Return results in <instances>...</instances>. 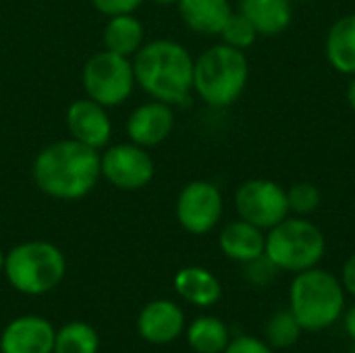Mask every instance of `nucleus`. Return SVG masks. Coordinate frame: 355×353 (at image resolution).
I'll use <instances>...</instances> for the list:
<instances>
[{
	"instance_id": "obj_1",
	"label": "nucleus",
	"mask_w": 355,
	"mask_h": 353,
	"mask_svg": "<svg viewBox=\"0 0 355 353\" xmlns=\"http://www.w3.org/2000/svg\"><path fill=\"white\" fill-rule=\"evenodd\" d=\"M33 181L50 198L79 200L98 183L100 154L98 150L69 137L46 146L33 160Z\"/></svg>"
},
{
	"instance_id": "obj_2",
	"label": "nucleus",
	"mask_w": 355,
	"mask_h": 353,
	"mask_svg": "<svg viewBox=\"0 0 355 353\" xmlns=\"http://www.w3.org/2000/svg\"><path fill=\"white\" fill-rule=\"evenodd\" d=\"M135 83L158 102L181 106L191 100L193 58L185 46L173 40H154L141 46L133 58Z\"/></svg>"
},
{
	"instance_id": "obj_3",
	"label": "nucleus",
	"mask_w": 355,
	"mask_h": 353,
	"mask_svg": "<svg viewBox=\"0 0 355 353\" xmlns=\"http://www.w3.org/2000/svg\"><path fill=\"white\" fill-rule=\"evenodd\" d=\"M345 295L337 275L314 266L293 277L289 287V310L304 331L320 333L343 316Z\"/></svg>"
},
{
	"instance_id": "obj_4",
	"label": "nucleus",
	"mask_w": 355,
	"mask_h": 353,
	"mask_svg": "<svg viewBox=\"0 0 355 353\" xmlns=\"http://www.w3.org/2000/svg\"><path fill=\"white\" fill-rule=\"evenodd\" d=\"M250 62L243 50L216 44L193 60V92L212 108H227L248 85Z\"/></svg>"
},
{
	"instance_id": "obj_5",
	"label": "nucleus",
	"mask_w": 355,
	"mask_h": 353,
	"mask_svg": "<svg viewBox=\"0 0 355 353\" xmlns=\"http://www.w3.org/2000/svg\"><path fill=\"white\" fill-rule=\"evenodd\" d=\"M6 281L23 295H46L67 275L64 254L50 241H25L4 256Z\"/></svg>"
},
{
	"instance_id": "obj_6",
	"label": "nucleus",
	"mask_w": 355,
	"mask_h": 353,
	"mask_svg": "<svg viewBox=\"0 0 355 353\" xmlns=\"http://www.w3.org/2000/svg\"><path fill=\"white\" fill-rule=\"evenodd\" d=\"M327 252V237L308 216H287L266 231V258L281 273H302L320 264Z\"/></svg>"
},
{
	"instance_id": "obj_7",
	"label": "nucleus",
	"mask_w": 355,
	"mask_h": 353,
	"mask_svg": "<svg viewBox=\"0 0 355 353\" xmlns=\"http://www.w3.org/2000/svg\"><path fill=\"white\" fill-rule=\"evenodd\" d=\"M135 85L133 62L110 50L94 54L83 67V87L87 98L102 106L123 104Z\"/></svg>"
},
{
	"instance_id": "obj_8",
	"label": "nucleus",
	"mask_w": 355,
	"mask_h": 353,
	"mask_svg": "<svg viewBox=\"0 0 355 353\" xmlns=\"http://www.w3.org/2000/svg\"><path fill=\"white\" fill-rule=\"evenodd\" d=\"M235 210L241 221H248L262 231L272 229L289 216L287 189L270 179H250L235 191Z\"/></svg>"
},
{
	"instance_id": "obj_9",
	"label": "nucleus",
	"mask_w": 355,
	"mask_h": 353,
	"mask_svg": "<svg viewBox=\"0 0 355 353\" xmlns=\"http://www.w3.org/2000/svg\"><path fill=\"white\" fill-rule=\"evenodd\" d=\"M225 202L220 189L210 181L187 183L175 204L179 225L191 235L210 233L223 218Z\"/></svg>"
},
{
	"instance_id": "obj_10",
	"label": "nucleus",
	"mask_w": 355,
	"mask_h": 353,
	"mask_svg": "<svg viewBox=\"0 0 355 353\" xmlns=\"http://www.w3.org/2000/svg\"><path fill=\"white\" fill-rule=\"evenodd\" d=\"M100 171L102 177L127 191H135L146 187L154 177V160L146 152V148L137 144H119L108 148L100 156Z\"/></svg>"
},
{
	"instance_id": "obj_11",
	"label": "nucleus",
	"mask_w": 355,
	"mask_h": 353,
	"mask_svg": "<svg viewBox=\"0 0 355 353\" xmlns=\"http://www.w3.org/2000/svg\"><path fill=\"white\" fill-rule=\"evenodd\" d=\"M56 329L42 316H17L0 333V353H52Z\"/></svg>"
},
{
	"instance_id": "obj_12",
	"label": "nucleus",
	"mask_w": 355,
	"mask_h": 353,
	"mask_svg": "<svg viewBox=\"0 0 355 353\" xmlns=\"http://www.w3.org/2000/svg\"><path fill=\"white\" fill-rule=\"evenodd\" d=\"M185 314L171 300H154L146 304L137 316V333L150 345H171L185 331Z\"/></svg>"
},
{
	"instance_id": "obj_13",
	"label": "nucleus",
	"mask_w": 355,
	"mask_h": 353,
	"mask_svg": "<svg viewBox=\"0 0 355 353\" xmlns=\"http://www.w3.org/2000/svg\"><path fill=\"white\" fill-rule=\"evenodd\" d=\"M67 129L73 139L94 150H102L110 141V133H112L106 106L94 102L92 98L75 100L67 108Z\"/></svg>"
},
{
	"instance_id": "obj_14",
	"label": "nucleus",
	"mask_w": 355,
	"mask_h": 353,
	"mask_svg": "<svg viewBox=\"0 0 355 353\" xmlns=\"http://www.w3.org/2000/svg\"><path fill=\"white\" fill-rule=\"evenodd\" d=\"M175 127L173 106L164 102H146L137 106L127 119V135L141 148H154L162 144Z\"/></svg>"
},
{
	"instance_id": "obj_15",
	"label": "nucleus",
	"mask_w": 355,
	"mask_h": 353,
	"mask_svg": "<svg viewBox=\"0 0 355 353\" xmlns=\"http://www.w3.org/2000/svg\"><path fill=\"white\" fill-rule=\"evenodd\" d=\"M218 246H220V252L229 260L248 264V262L264 256L266 231H262L260 227H256L248 221L237 218L220 231Z\"/></svg>"
},
{
	"instance_id": "obj_16",
	"label": "nucleus",
	"mask_w": 355,
	"mask_h": 353,
	"mask_svg": "<svg viewBox=\"0 0 355 353\" xmlns=\"http://www.w3.org/2000/svg\"><path fill=\"white\" fill-rule=\"evenodd\" d=\"M239 12L266 37L281 35L293 21L291 0H239Z\"/></svg>"
},
{
	"instance_id": "obj_17",
	"label": "nucleus",
	"mask_w": 355,
	"mask_h": 353,
	"mask_svg": "<svg viewBox=\"0 0 355 353\" xmlns=\"http://www.w3.org/2000/svg\"><path fill=\"white\" fill-rule=\"evenodd\" d=\"M175 291L191 306L210 308L214 306L220 295L223 287L220 281L202 266H185L175 275Z\"/></svg>"
},
{
	"instance_id": "obj_18",
	"label": "nucleus",
	"mask_w": 355,
	"mask_h": 353,
	"mask_svg": "<svg viewBox=\"0 0 355 353\" xmlns=\"http://www.w3.org/2000/svg\"><path fill=\"white\" fill-rule=\"evenodd\" d=\"M177 4L185 25L202 35H218L233 15L229 0H179Z\"/></svg>"
},
{
	"instance_id": "obj_19",
	"label": "nucleus",
	"mask_w": 355,
	"mask_h": 353,
	"mask_svg": "<svg viewBox=\"0 0 355 353\" xmlns=\"http://www.w3.org/2000/svg\"><path fill=\"white\" fill-rule=\"evenodd\" d=\"M329 64L341 75H355V12L337 19L324 40Z\"/></svg>"
},
{
	"instance_id": "obj_20",
	"label": "nucleus",
	"mask_w": 355,
	"mask_h": 353,
	"mask_svg": "<svg viewBox=\"0 0 355 353\" xmlns=\"http://www.w3.org/2000/svg\"><path fill=\"white\" fill-rule=\"evenodd\" d=\"M185 339L196 353H223L231 341V333L220 318L198 316L185 327Z\"/></svg>"
},
{
	"instance_id": "obj_21",
	"label": "nucleus",
	"mask_w": 355,
	"mask_h": 353,
	"mask_svg": "<svg viewBox=\"0 0 355 353\" xmlns=\"http://www.w3.org/2000/svg\"><path fill=\"white\" fill-rule=\"evenodd\" d=\"M144 42V27L133 15H116L104 27V46L106 50L121 56H135Z\"/></svg>"
},
{
	"instance_id": "obj_22",
	"label": "nucleus",
	"mask_w": 355,
	"mask_h": 353,
	"mask_svg": "<svg viewBox=\"0 0 355 353\" xmlns=\"http://www.w3.org/2000/svg\"><path fill=\"white\" fill-rule=\"evenodd\" d=\"M100 352V335L98 331L83 322L73 320L62 325L54 337V352L52 353H98Z\"/></svg>"
},
{
	"instance_id": "obj_23",
	"label": "nucleus",
	"mask_w": 355,
	"mask_h": 353,
	"mask_svg": "<svg viewBox=\"0 0 355 353\" xmlns=\"http://www.w3.org/2000/svg\"><path fill=\"white\" fill-rule=\"evenodd\" d=\"M302 333H304V329L297 322V318L293 316V312L281 310L268 318V322L264 327V341L272 350H289L300 341Z\"/></svg>"
},
{
	"instance_id": "obj_24",
	"label": "nucleus",
	"mask_w": 355,
	"mask_h": 353,
	"mask_svg": "<svg viewBox=\"0 0 355 353\" xmlns=\"http://www.w3.org/2000/svg\"><path fill=\"white\" fill-rule=\"evenodd\" d=\"M322 193L314 183L300 181L293 183L287 189V204H289V214L293 216H310L320 208Z\"/></svg>"
},
{
	"instance_id": "obj_25",
	"label": "nucleus",
	"mask_w": 355,
	"mask_h": 353,
	"mask_svg": "<svg viewBox=\"0 0 355 353\" xmlns=\"http://www.w3.org/2000/svg\"><path fill=\"white\" fill-rule=\"evenodd\" d=\"M218 35H220L223 44H227L231 48H237V50H243V52L250 46H254V42L258 40L256 27L241 12H233Z\"/></svg>"
},
{
	"instance_id": "obj_26",
	"label": "nucleus",
	"mask_w": 355,
	"mask_h": 353,
	"mask_svg": "<svg viewBox=\"0 0 355 353\" xmlns=\"http://www.w3.org/2000/svg\"><path fill=\"white\" fill-rule=\"evenodd\" d=\"M243 266H245V281L252 283V285H256V287L270 285V283L277 279V275L281 273V270L266 258V254L260 256V258H256V260H252V262H248V264H243Z\"/></svg>"
},
{
	"instance_id": "obj_27",
	"label": "nucleus",
	"mask_w": 355,
	"mask_h": 353,
	"mask_svg": "<svg viewBox=\"0 0 355 353\" xmlns=\"http://www.w3.org/2000/svg\"><path fill=\"white\" fill-rule=\"evenodd\" d=\"M223 353H277L264 339H258L254 335H239L229 341Z\"/></svg>"
},
{
	"instance_id": "obj_28",
	"label": "nucleus",
	"mask_w": 355,
	"mask_h": 353,
	"mask_svg": "<svg viewBox=\"0 0 355 353\" xmlns=\"http://www.w3.org/2000/svg\"><path fill=\"white\" fill-rule=\"evenodd\" d=\"M144 0H92L96 10H100L106 17H116V15H131L135 8H139Z\"/></svg>"
},
{
	"instance_id": "obj_29",
	"label": "nucleus",
	"mask_w": 355,
	"mask_h": 353,
	"mask_svg": "<svg viewBox=\"0 0 355 353\" xmlns=\"http://www.w3.org/2000/svg\"><path fill=\"white\" fill-rule=\"evenodd\" d=\"M339 281H341L345 293L352 295L355 300V254H352V256L345 260V264H343V268H341Z\"/></svg>"
},
{
	"instance_id": "obj_30",
	"label": "nucleus",
	"mask_w": 355,
	"mask_h": 353,
	"mask_svg": "<svg viewBox=\"0 0 355 353\" xmlns=\"http://www.w3.org/2000/svg\"><path fill=\"white\" fill-rule=\"evenodd\" d=\"M343 327H345V333L349 335V339L355 343V304L343 312Z\"/></svg>"
},
{
	"instance_id": "obj_31",
	"label": "nucleus",
	"mask_w": 355,
	"mask_h": 353,
	"mask_svg": "<svg viewBox=\"0 0 355 353\" xmlns=\"http://www.w3.org/2000/svg\"><path fill=\"white\" fill-rule=\"evenodd\" d=\"M347 104H349V108L355 112V75H352V81L347 85Z\"/></svg>"
},
{
	"instance_id": "obj_32",
	"label": "nucleus",
	"mask_w": 355,
	"mask_h": 353,
	"mask_svg": "<svg viewBox=\"0 0 355 353\" xmlns=\"http://www.w3.org/2000/svg\"><path fill=\"white\" fill-rule=\"evenodd\" d=\"M152 2H156V4H160V6H166V4H175V2H179V0H152Z\"/></svg>"
},
{
	"instance_id": "obj_33",
	"label": "nucleus",
	"mask_w": 355,
	"mask_h": 353,
	"mask_svg": "<svg viewBox=\"0 0 355 353\" xmlns=\"http://www.w3.org/2000/svg\"><path fill=\"white\" fill-rule=\"evenodd\" d=\"M2 268H4V254L0 252V270H2Z\"/></svg>"
},
{
	"instance_id": "obj_34",
	"label": "nucleus",
	"mask_w": 355,
	"mask_h": 353,
	"mask_svg": "<svg viewBox=\"0 0 355 353\" xmlns=\"http://www.w3.org/2000/svg\"><path fill=\"white\" fill-rule=\"evenodd\" d=\"M349 353H355V343H354V345H352V350H349Z\"/></svg>"
}]
</instances>
